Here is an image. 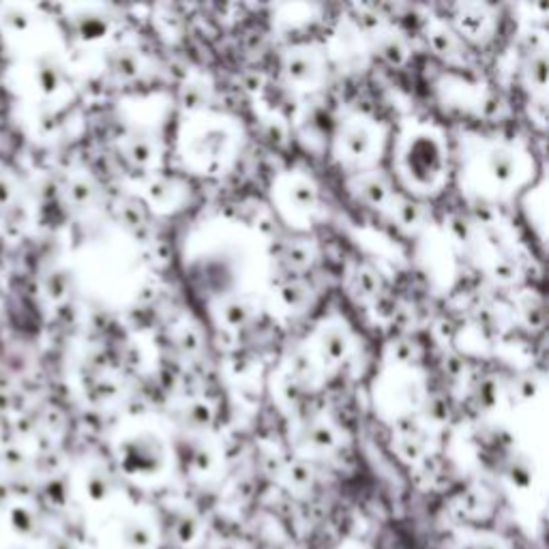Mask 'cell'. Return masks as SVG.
<instances>
[{
  "mask_svg": "<svg viewBox=\"0 0 549 549\" xmlns=\"http://www.w3.org/2000/svg\"><path fill=\"white\" fill-rule=\"evenodd\" d=\"M442 165H444V153H442V144L436 138L423 134L410 142L406 153V170L416 185L420 187L434 185L442 174Z\"/></svg>",
  "mask_w": 549,
  "mask_h": 549,
  "instance_id": "1",
  "label": "cell"
},
{
  "mask_svg": "<svg viewBox=\"0 0 549 549\" xmlns=\"http://www.w3.org/2000/svg\"><path fill=\"white\" fill-rule=\"evenodd\" d=\"M354 191L359 200H363L369 206L385 204L389 198V183L382 176H365L354 185Z\"/></svg>",
  "mask_w": 549,
  "mask_h": 549,
  "instance_id": "2",
  "label": "cell"
},
{
  "mask_svg": "<svg viewBox=\"0 0 549 549\" xmlns=\"http://www.w3.org/2000/svg\"><path fill=\"white\" fill-rule=\"evenodd\" d=\"M348 350V337L342 328H326L322 335V354L330 363H337L346 356Z\"/></svg>",
  "mask_w": 549,
  "mask_h": 549,
  "instance_id": "3",
  "label": "cell"
},
{
  "mask_svg": "<svg viewBox=\"0 0 549 549\" xmlns=\"http://www.w3.org/2000/svg\"><path fill=\"white\" fill-rule=\"evenodd\" d=\"M342 142H344V146H346L350 157H363V155L369 153L373 138H371V131L367 129L365 124H354V127H350V129L346 131Z\"/></svg>",
  "mask_w": 549,
  "mask_h": 549,
  "instance_id": "4",
  "label": "cell"
},
{
  "mask_svg": "<svg viewBox=\"0 0 549 549\" xmlns=\"http://www.w3.org/2000/svg\"><path fill=\"white\" fill-rule=\"evenodd\" d=\"M285 71L294 82H309L316 75V63L309 54H290L285 58Z\"/></svg>",
  "mask_w": 549,
  "mask_h": 549,
  "instance_id": "5",
  "label": "cell"
},
{
  "mask_svg": "<svg viewBox=\"0 0 549 549\" xmlns=\"http://www.w3.org/2000/svg\"><path fill=\"white\" fill-rule=\"evenodd\" d=\"M489 170L493 172V176L500 183L511 181L515 174V159L513 153H506V150H496L489 159Z\"/></svg>",
  "mask_w": 549,
  "mask_h": 549,
  "instance_id": "6",
  "label": "cell"
},
{
  "mask_svg": "<svg viewBox=\"0 0 549 549\" xmlns=\"http://www.w3.org/2000/svg\"><path fill=\"white\" fill-rule=\"evenodd\" d=\"M377 52L389 65H401L408 56V48L403 46V41L399 37H385L380 39Z\"/></svg>",
  "mask_w": 549,
  "mask_h": 549,
  "instance_id": "7",
  "label": "cell"
},
{
  "mask_svg": "<svg viewBox=\"0 0 549 549\" xmlns=\"http://www.w3.org/2000/svg\"><path fill=\"white\" fill-rule=\"evenodd\" d=\"M249 318H251V307H249L245 301H228V303L221 307V320H224L226 326H230V328L243 326Z\"/></svg>",
  "mask_w": 549,
  "mask_h": 549,
  "instance_id": "8",
  "label": "cell"
},
{
  "mask_svg": "<svg viewBox=\"0 0 549 549\" xmlns=\"http://www.w3.org/2000/svg\"><path fill=\"white\" fill-rule=\"evenodd\" d=\"M395 213H397V219L401 226H418L425 217V208H423V204L412 202V200H399Z\"/></svg>",
  "mask_w": 549,
  "mask_h": 549,
  "instance_id": "9",
  "label": "cell"
},
{
  "mask_svg": "<svg viewBox=\"0 0 549 549\" xmlns=\"http://www.w3.org/2000/svg\"><path fill=\"white\" fill-rule=\"evenodd\" d=\"M377 275L369 269H359V273L354 275V281H352V290L356 297L361 299H369V297H375L377 294Z\"/></svg>",
  "mask_w": 549,
  "mask_h": 549,
  "instance_id": "10",
  "label": "cell"
},
{
  "mask_svg": "<svg viewBox=\"0 0 549 549\" xmlns=\"http://www.w3.org/2000/svg\"><path fill=\"white\" fill-rule=\"evenodd\" d=\"M279 297L281 301L288 305V307H301L305 305V301L309 299V288L303 285V283H285L281 290H279Z\"/></svg>",
  "mask_w": 549,
  "mask_h": 549,
  "instance_id": "11",
  "label": "cell"
},
{
  "mask_svg": "<svg viewBox=\"0 0 549 549\" xmlns=\"http://www.w3.org/2000/svg\"><path fill=\"white\" fill-rule=\"evenodd\" d=\"M283 258L288 260V264H292L294 269H305L307 264H311V249L305 243H290L285 247Z\"/></svg>",
  "mask_w": 549,
  "mask_h": 549,
  "instance_id": "12",
  "label": "cell"
},
{
  "mask_svg": "<svg viewBox=\"0 0 549 549\" xmlns=\"http://www.w3.org/2000/svg\"><path fill=\"white\" fill-rule=\"evenodd\" d=\"M427 39H429V44H432V48L438 52V54H442V56H451V54H455L457 52V44H455V39L448 34V32H444V30H432L429 34H427Z\"/></svg>",
  "mask_w": 549,
  "mask_h": 549,
  "instance_id": "13",
  "label": "cell"
},
{
  "mask_svg": "<svg viewBox=\"0 0 549 549\" xmlns=\"http://www.w3.org/2000/svg\"><path fill=\"white\" fill-rule=\"evenodd\" d=\"M290 198L297 204V208H311L316 204V189L307 183H294Z\"/></svg>",
  "mask_w": 549,
  "mask_h": 549,
  "instance_id": "14",
  "label": "cell"
},
{
  "mask_svg": "<svg viewBox=\"0 0 549 549\" xmlns=\"http://www.w3.org/2000/svg\"><path fill=\"white\" fill-rule=\"evenodd\" d=\"M204 97H206V93H204V89L200 86V84H187V86L183 89V103H185L187 108H198V105H202V103H204Z\"/></svg>",
  "mask_w": 549,
  "mask_h": 549,
  "instance_id": "15",
  "label": "cell"
},
{
  "mask_svg": "<svg viewBox=\"0 0 549 549\" xmlns=\"http://www.w3.org/2000/svg\"><path fill=\"white\" fill-rule=\"evenodd\" d=\"M131 157L138 161V163H148L153 159V144L150 140H136L134 146H131Z\"/></svg>",
  "mask_w": 549,
  "mask_h": 549,
  "instance_id": "16",
  "label": "cell"
},
{
  "mask_svg": "<svg viewBox=\"0 0 549 549\" xmlns=\"http://www.w3.org/2000/svg\"><path fill=\"white\" fill-rule=\"evenodd\" d=\"M148 193H150V200H153V202L163 204L167 198H170V195L174 193V189H172V185L167 183V181H155V183L150 185Z\"/></svg>",
  "mask_w": 549,
  "mask_h": 549,
  "instance_id": "17",
  "label": "cell"
},
{
  "mask_svg": "<svg viewBox=\"0 0 549 549\" xmlns=\"http://www.w3.org/2000/svg\"><path fill=\"white\" fill-rule=\"evenodd\" d=\"M181 346H183L187 352H195V350L200 348V335H198L193 328H185V330H183Z\"/></svg>",
  "mask_w": 549,
  "mask_h": 549,
  "instance_id": "18",
  "label": "cell"
}]
</instances>
